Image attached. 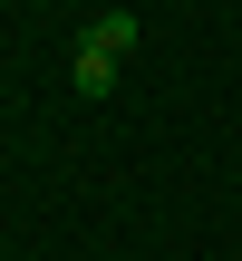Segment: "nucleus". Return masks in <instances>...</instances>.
<instances>
[{
	"instance_id": "nucleus-1",
	"label": "nucleus",
	"mask_w": 242,
	"mask_h": 261,
	"mask_svg": "<svg viewBox=\"0 0 242 261\" xmlns=\"http://www.w3.org/2000/svg\"><path fill=\"white\" fill-rule=\"evenodd\" d=\"M68 77H78V97H116V58H107V48H87V39H78Z\"/></svg>"
},
{
	"instance_id": "nucleus-2",
	"label": "nucleus",
	"mask_w": 242,
	"mask_h": 261,
	"mask_svg": "<svg viewBox=\"0 0 242 261\" xmlns=\"http://www.w3.org/2000/svg\"><path fill=\"white\" fill-rule=\"evenodd\" d=\"M87 48L126 58V48H136V10H97V19H87Z\"/></svg>"
}]
</instances>
